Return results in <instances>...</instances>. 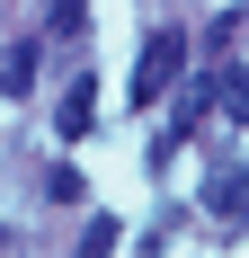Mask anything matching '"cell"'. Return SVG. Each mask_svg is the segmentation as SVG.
<instances>
[{
    "label": "cell",
    "mask_w": 249,
    "mask_h": 258,
    "mask_svg": "<svg viewBox=\"0 0 249 258\" xmlns=\"http://www.w3.org/2000/svg\"><path fill=\"white\" fill-rule=\"evenodd\" d=\"M178 62H187V36H151L143 45V62H134V107H151V98H169V80H178Z\"/></svg>",
    "instance_id": "1"
},
{
    "label": "cell",
    "mask_w": 249,
    "mask_h": 258,
    "mask_svg": "<svg viewBox=\"0 0 249 258\" xmlns=\"http://www.w3.org/2000/svg\"><path fill=\"white\" fill-rule=\"evenodd\" d=\"M53 125H63V134H89V125H98V89H89V80H80V89H63Z\"/></svg>",
    "instance_id": "2"
},
{
    "label": "cell",
    "mask_w": 249,
    "mask_h": 258,
    "mask_svg": "<svg viewBox=\"0 0 249 258\" xmlns=\"http://www.w3.org/2000/svg\"><path fill=\"white\" fill-rule=\"evenodd\" d=\"M205 205H214V214H249V169H214Z\"/></svg>",
    "instance_id": "3"
},
{
    "label": "cell",
    "mask_w": 249,
    "mask_h": 258,
    "mask_svg": "<svg viewBox=\"0 0 249 258\" xmlns=\"http://www.w3.org/2000/svg\"><path fill=\"white\" fill-rule=\"evenodd\" d=\"M0 89H9V98L36 89V45H9V53H0Z\"/></svg>",
    "instance_id": "4"
},
{
    "label": "cell",
    "mask_w": 249,
    "mask_h": 258,
    "mask_svg": "<svg viewBox=\"0 0 249 258\" xmlns=\"http://www.w3.org/2000/svg\"><path fill=\"white\" fill-rule=\"evenodd\" d=\"M214 98L231 107V125H249V72H214Z\"/></svg>",
    "instance_id": "5"
},
{
    "label": "cell",
    "mask_w": 249,
    "mask_h": 258,
    "mask_svg": "<svg viewBox=\"0 0 249 258\" xmlns=\"http://www.w3.org/2000/svg\"><path fill=\"white\" fill-rule=\"evenodd\" d=\"M45 36H53V45H72V36H89V9H72V0H63V9H45Z\"/></svg>",
    "instance_id": "6"
},
{
    "label": "cell",
    "mask_w": 249,
    "mask_h": 258,
    "mask_svg": "<svg viewBox=\"0 0 249 258\" xmlns=\"http://www.w3.org/2000/svg\"><path fill=\"white\" fill-rule=\"evenodd\" d=\"M72 258H116V223H89V232H80V249Z\"/></svg>",
    "instance_id": "7"
},
{
    "label": "cell",
    "mask_w": 249,
    "mask_h": 258,
    "mask_svg": "<svg viewBox=\"0 0 249 258\" xmlns=\"http://www.w3.org/2000/svg\"><path fill=\"white\" fill-rule=\"evenodd\" d=\"M45 196L53 205H80V169H45Z\"/></svg>",
    "instance_id": "8"
}]
</instances>
